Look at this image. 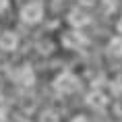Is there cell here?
<instances>
[{
  "mask_svg": "<svg viewBox=\"0 0 122 122\" xmlns=\"http://www.w3.org/2000/svg\"><path fill=\"white\" fill-rule=\"evenodd\" d=\"M39 122H60V118H58V114L54 110H44L39 114Z\"/></svg>",
  "mask_w": 122,
  "mask_h": 122,
  "instance_id": "9c48e42d",
  "label": "cell"
},
{
  "mask_svg": "<svg viewBox=\"0 0 122 122\" xmlns=\"http://www.w3.org/2000/svg\"><path fill=\"white\" fill-rule=\"evenodd\" d=\"M87 102H89V106H93V108H102L103 103H106V97L95 91V93H91V95L87 97Z\"/></svg>",
  "mask_w": 122,
  "mask_h": 122,
  "instance_id": "ba28073f",
  "label": "cell"
},
{
  "mask_svg": "<svg viewBox=\"0 0 122 122\" xmlns=\"http://www.w3.org/2000/svg\"><path fill=\"white\" fill-rule=\"evenodd\" d=\"M8 8V0H0V13H4Z\"/></svg>",
  "mask_w": 122,
  "mask_h": 122,
  "instance_id": "8fae6325",
  "label": "cell"
},
{
  "mask_svg": "<svg viewBox=\"0 0 122 122\" xmlns=\"http://www.w3.org/2000/svg\"><path fill=\"white\" fill-rule=\"evenodd\" d=\"M116 29H118V33H120V35H122V19L118 21V25H116Z\"/></svg>",
  "mask_w": 122,
  "mask_h": 122,
  "instance_id": "4fadbf2b",
  "label": "cell"
},
{
  "mask_svg": "<svg viewBox=\"0 0 122 122\" xmlns=\"http://www.w3.org/2000/svg\"><path fill=\"white\" fill-rule=\"evenodd\" d=\"M108 52L112 54V56H122V39H120V37L110 39V44H108Z\"/></svg>",
  "mask_w": 122,
  "mask_h": 122,
  "instance_id": "52a82bcc",
  "label": "cell"
},
{
  "mask_svg": "<svg viewBox=\"0 0 122 122\" xmlns=\"http://www.w3.org/2000/svg\"><path fill=\"white\" fill-rule=\"evenodd\" d=\"M19 48V35L15 31H2L0 33V50L2 52H15Z\"/></svg>",
  "mask_w": 122,
  "mask_h": 122,
  "instance_id": "277c9868",
  "label": "cell"
},
{
  "mask_svg": "<svg viewBox=\"0 0 122 122\" xmlns=\"http://www.w3.org/2000/svg\"><path fill=\"white\" fill-rule=\"evenodd\" d=\"M97 0H79V4H83V6H93Z\"/></svg>",
  "mask_w": 122,
  "mask_h": 122,
  "instance_id": "30bf717a",
  "label": "cell"
},
{
  "mask_svg": "<svg viewBox=\"0 0 122 122\" xmlns=\"http://www.w3.org/2000/svg\"><path fill=\"white\" fill-rule=\"evenodd\" d=\"M71 122H89V120H87L85 116H75V118H72Z\"/></svg>",
  "mask_w": 122,
  "mask_h": 122,
  "instance_id": "7c38bea8",
  "label": "cell"
},
{
  "mask_svg": "<svg viewBox=\"0 0 122 122\" xmlns=\"http://www.w3.org/2000/svg\"><path fill=\"white\" fill-rule=\"evenodd\" d=\"M68 21L75 25V29H81L83 25L89 23V17H87L85 13H81V10H72V13L68 15Z\"/></svg>",
  "mask_w": 122,
  "mask_h": 122,
  "instance_id": "8992f818",
  "label": "cell"
},
{
  "mask_svg": "<svg viewBox=\"0 0 122 122\" xmlns=\"http://www.w3.org/2000/svg\"><path fill=\"white\" fill-rule=\"evenodd\" d=\"M15 81H17L19 85H23V87H29V85H33V81H35L33 68H31V66H21L19 71L15 72Z\"/></svg>",
  "mask_w": 122,
  "mask_h": 122,
  "instance_id": "5b68a950",
  "label": "cell"
},
{
  "mask_svg": "<svg viewBox=\"0 0 122 122\" xmlns=\"http://www.w3.org/2000/svg\"><path fill=\"white\" fill-rule=\"evenodd\" d=\"M4 120H6V114H4V112L0 110V122H4Z\"/></svg>",
  "mask_w": 122,
  "mask_h": 122,
  "instance_id": "5bb4252c",
  "label": "cell"
},
{
  "mask_svg": "<svg viewBox=\"0 0 122 122\" xmlns=\"http://www.w3.org/2000/svg\"><path fill=\"white\" fill-rule=\"evenodd\" d=\"M21 19L25 21V23H29V25L39 23V21L44 19V4L37 2V0H31V2L23 4V8H21Z\"/></svg>",
  "mask_w": 122,
  "mask_h": 122,
  "instance_id": "7a4b0ae2",
  "label": "cell"
},
{
  "mask_svg": "<svg viewBox=\"0 0 122 122\" xmlns=\"http://www.w3.org/2000/svg\"><path fill=\"white\" fill-rule=\"evenodd\" d=\"M79 87V79L72 75V72H60L56 79H54V89L60 93V95H71L72 91H77Z\"/></svg>",
  "mask_w": 122,
  "mask_h": 122,
  "instance_id": "6da1fadb",
  "label": "cell"
},
{
  "mask_svg": "<svg viewBox=\"0 0 122 122\" xmlns=\"http://www.w3.org/2000/svg\"><path fill=\"white\" fill-rule=\"evenodd\" d=\"M60 39H62V46H64L66 50H79V48H83L87 44V39L81 33V29H71V31H66Z\"/></svg>",
  "mask_w": 122,
  "mask_h": 122,
  "instance_id": "3957f363",
  "label": "cell"
}]
</instances>
